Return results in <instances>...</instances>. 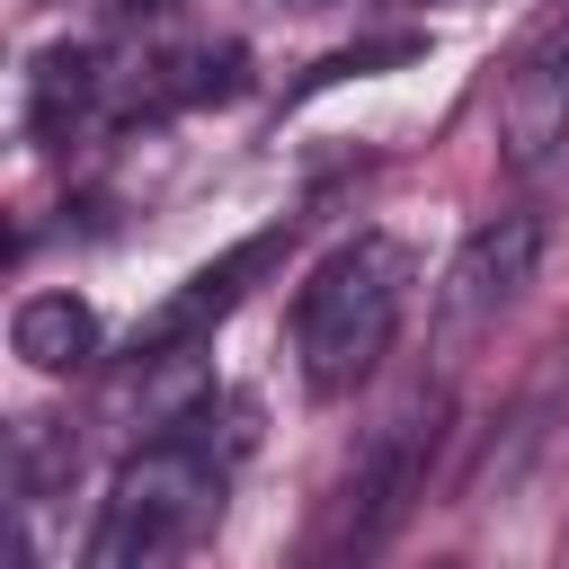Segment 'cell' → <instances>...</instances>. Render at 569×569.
<instances>
[{
	"label": "cell",
	"mask_w": 569,
	"mask_h": 569,
	"mask_svg": "<svg viewBox=\"0 0 569 569\" xmlns=\"http://www.w3.org/2000/svg\"><path fill=\"white\" fill-rule=\"evenodd\" d=\"M276 249H284V231H258V240L222 249L213 267H196V276H187V284H178V293L133 329V356H187L196 338H213V320H222V311H231L267 267H276Z\"/></svg>",
	"instance_id": "5"
},
{
	"label": "cell",
	"mask_w": 569,
	"mask_h": 569,
	"mask_svg": "<svg viewBox=\"0 0 569 569\" xmlns=\"http://www.w3.org/2000/svg\"><path fill=\"white\" fill-rule=\"evenodd\" d=\"M436 436H445V400H400L365 445H356V462H347V480L329 489V507H320V525H311V542H302V569H365L382 542H391V525L409 516V498H418V480H427V462H436Z\"/></svg>",
	"instance_id": "3"
},
{
	"label": "cell",
	"mask_w": 569,
	"mask_h": 569,
	"mask_svg": "<svg viewBox=\"0 0 569 569\" xmlns=\"http://www.w3.org/2000/svg\"><path fill=\"white\" fill-rule=\"evenodd\" d=\"M249 436H258V427H249V400L196 391V400L116 471L107 516H98L80 569H178V560L196 551V533L222 516V489H231Z\"/></svg>",
	"instance_id": "1"
},
{
	"label": "cell",
	"mask_w": 569,
	"mask_h": 569,
	"mask_svg": "<svg viewBox=\"0 0 569 569\" xmlns=\"http://www.w3.org/2000/svg\"><path fill=\"white\" fill-rule=\"evenodd\" d=\"M498 142L516 169H542L560 142H569V9L551 18V36L507 71V98H498Z\"/></svg>",
	"instance_id": "6"
},
{
	"label": "cell",
	"mask_w": 569,
	"mask_h": 569,
	"mask_svg": "<svg viewBox=\"0 0 569 569\" xmlns=\"http://www.w3.org/2000/svg\"><path fill=\"white\" fill-rule=\"evenodd\" d=\"M116 9H169V0H116Z\"/></svg>",
	"instance_id": "9"
},
{
	"label": "cell",
	"mask_w": 569,
	"mask_h": 569,
	"mask_svg": "<svg viewBox=\"0 0 569 569\" xmlns=\"http://www.w3.org/2000/svg\"><path fill=\"white\" fill-rule=\"evenodd\" d=\"M560 569H569V560H560Z\"/></svg>",
	"instance_id": "10"
},
{
	"label": "cell",
	"mask_w": 569,
	"mask_h": 569,
	"mask_svg": "<svg viewBox=\"0 0 569 569\" xmlns=\"http://www.w3.org/2000/svg\"><path fill=\"white\" fill-rule=\"evenodd\" d=\"M533 267H542V213H498V222H480V231L453 249L445 284H436V329H445L453 347L480 338V329H498V311L533 284Z\"/></svg>",
	"instance_id": "4"
},
{
	"label": "cell",
	"mask_w": 569,
	"mask_h": 569,
	"mask_svg": "<svg viewBox=\"0 0 569 569\" xmlns=\"http://www.w3.org/2000/svg\"><path fill=\"white\" fill-rule=\"evenodd\" d=\"M9 347L36 365V373H80L98 356V311L80 293H27L18 320H9Z\"/></svg>",
	"instance_id": "8"
},
{
	"label": "cell",
	"mask_w": 569,
	"mask_h": 569,
	"mask_svg": "<svg viewBox=\"0 0 569 569\" xmlns=\"http://www.w3.org/2000/svg\"><path fill=\"white\" fill-rule=\"evenodd\" d=\"M409 284H418V267H409V249L391 231H356V240H338L302 276V293H293V356H302V391L311 400H347V391L373 382V365L400 338Z\"/></svg>",
	"instance_id": "2"
},
{
	"label": "cell",
	"mask_w": 569,
	"mask_h": 569,
	"mask_svg": "<svg viewBox=\"0 0 569 569\" xmlns=\"http://www.w3.org/2000/svg\"><path fill=\"white\" fill-rule=\"evenodd\" d=\"M98 89H107L98 44H44L36 71H27V133L36 142H71V124L98 107Z\"/></svg>",
	"instance_id": "7"
}]
</instances>
